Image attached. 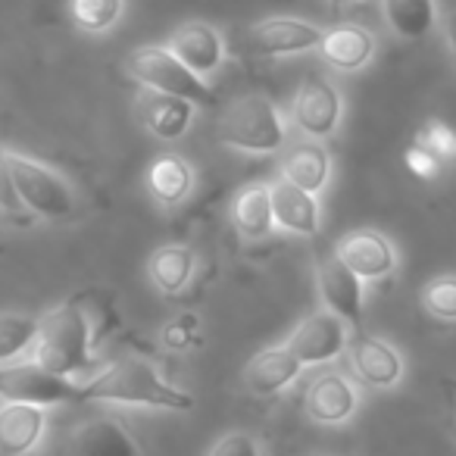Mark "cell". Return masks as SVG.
Returning <instances> with one entry per match:
<instances>
[{"label":"cell","instance_id":"2","mask_svg":"<svg viewBox=\"0 0 456 456\" xmlns=\"http://www.w3.org/2000/svg\"><path fill=\"white\" fill-rule=\"evenodd\" d=\"M35 362L60 379H72L91 362V329L78 306H60L41 319Z\"/></svg>","mask_w":456,"mask_h":456},{"label":"cell","instance_id":"28","mask_svg":"<svg viewBox=\"0 0 456 456\" xmlns=\"http://www.w3.org/2000/svg\"><path fill=\"white\" fill-rule=\"evenodd\" d=\"M422 304L431 316L456 322V275H437L425 285Z\"/></svg>","mask_w":456,"mask_h":456},{"label":"cell","instance_id":"10","mask_svg":"<svg viewBox=\"0 0 456 456\" xmlns=\"http://www.w3.org/2000/svg\"><path fill=\"white\" fill-rule=\"evenodd\" d=\"M335 254L341 256L344 266H347L354 275H360L362 281L385 279V275H391L394 266H397L394 244L387 241L385 235L372 232V228H360V232H354V235L341 238Z\"/></svg>","mask_w":456,"mask_h":456},{"label":"cell","instance_id":"13","mask_svg":"<svg viewBox=\"0 0 456 456\" xmlns=\"http://www.w3.org/2000/svg\"><path fill=\"white\" fill-rule=\"evenodd\" d=\"M169 51L200 78H209L225 60L219 32L213 26H207V22H184L169 38Z\"/></svg>","mask_w":456,"mask_h":456},{"label":"cell","instance_id":"1","mask_svg":"<svg viewBox=\"0 0 456 456\" xmlns=\"http://www.w3.org/2000/svg\"><path fill=\"white\" fill-rule=\"evenodd\" d=\"M78 400H103V403H126V406H151V410L188 412L194 397L188 391L172 387L157 369L141 356L107 366L101 375L78 385Z\"/></svg>","mask_w":456,"mask_h":456},{"label":"cell","instance_id":"33","mask_svg":"<svg viewBox=\"0 0 456 456\" xmlns=\"http://www.w3.org/2000/svg\"><path fill=\"white\" fill-rule=\"evenodd\" d=\"M0 209H4V213H20L22 209L20 191H16L13 172H10L7 153L4 151H0Z\"/></svg>","mask_w":456,"mask_h":456},{"label":"cell","instance_id":"30","mask_svg":"<svg viewBox=\"0 0 456 456\" xmlns=\"http://www.w3.org/2000/svg\"><path fill=\"white\" fill-rule=\"evenodd\" d=\"M197 341H200V319H197L194 313H182L178 319L166 322V329H163V347L166 350L182 354V350L194 347Z\"/></svg>","mask_w":456,"mask_h":456},{"label":"cell","instance_id":"14","mask_svg":"<svg viewBox=\"0 0 456 456\" xmlns=\"http://www.w3.org/2000/svg\"><path fill=\"white\" fill-rule=\"evenodd\" d=\"M45 406L4 400L0 403V456L32 453L45 435Z\"/></svg>","mask_w":456,"mask_h":456},{"label":"cell","instance_id":"9","mask_svg":"<svg viewBox=\"0 0 456 456\" xmlns=\"http://www.w3.org/2000/svg\"><path fill=\"white\" fill-rule=\"evenodd\" d=\"M322 28L313 22L294 20V16H273L250 28V45L263 57H291V53H306L322 45Z\"/></svg>","mask_w":456,"mask_h":456},{"label":"cell","instance_id":"20","mask_svg":"<svg viewBox=\"0 0 456 456\" xmlns=\"http://www.w3.org/2000/svg\"><path fill=\"white\" fill-rule=\"evenodd\" d=\"M319 47H322V57L329 60L335 69L356 72L372 60L375 38H372V32H366L362 26H338L322 35V45Z\"/></svg>","mask_w":456,"mask_h":456},{"label":"cell","instance_id":"26","mask_svg":"<svg viewBox=\"0 0 456 456\" xmlns=\"http://www.w3.org/2000/svg\"><path fill=\"white\" fill-rule=\"evenodd\" d=\"M41 319L26 313H0V366L13 362L16 356L32 354L38 341Z\"/></svg>","mask_w":456,"mask_h":456},{"label":"cell","instance_id":"4","mask_svg":"<svg viewBox=\"0 0 456 456\" xmlns=\"http://www.w3.org/2000/svg\"><path fill=\"white\" fill-rule=\"evenodd\" d=\"M128 72L138 78L144 88H151L153 94H169L182 97L191 103H207L213 101L207 88V78L194 76L169 47L144 45L128 57Z\"/></svg>","mask_w":456,"mask_h":456},{"label":"cell","instance_id":"16","mask_svg":"<svg viewBox=\"0 0 456 456\" xmlns=\"http://www.w3.org/2000/svg\"><path fill=\"white\" fill-rule=\"evenodd\" d=\"M269 197H273L275 225H281L285 232H294V235H316L319 225H322L316 194L297 188L288 178H279L275 184H269Z\"/></svg>","mask_w":456,"mask_h":456},{"label":"cell","instance_id":"31","mask_svg":"<svg viewBox=\"0 0 456 456\" xmlns=\"http://www.w3.org/2000/svg\"><path fill=\"white\" fill-rule=\"evenodd\" d=\"M209 456H260V444L244 431H232L209 450Z\"/></svg>","mask_w":456,"mask_h":456},{"label":"cell","instance_id":"25","mask_svg":"<svg viewBox=\"0 0 456 456\" xmlns=\"http://www.w3.org/2000/svg\"><path fill=\"white\" fill-rule=\"evenodd\" d=\"M194 275V254L184 244H166L151 256V279L163 294H178Z\"/></svg>","mask_w":456,"mask_h":456},{"label":"cell","instance_id":"29","mask_svg":"<svg viewBox=\"0 0 456 456\" xmlns=\"http://www.w3.org/2000/svg\"><path fill=\"white\" fill-rule=\"evenodd\" d=\"M416 144L422 151H428L435 159L441 163H453L456 159V132L450 126H444L441 119H428L422 128H419V138Z\"/></svg>","mask_w":456,"mask_h":456},{"label":"cell","instance_id":"22","mask_svg":"<svg viewBox=\"0 0 456 456\" xmlns=\"http://www.w3.org/2000/svg\"><path fill=\"white\" fill-rule=\"evenodd\" d=\"M194 119V103L169 94H151L144 101V122L159 141H175L188 132Z\"/></svg>","mask_w":456,"mask_h":456},{"label":"cell","instance_id":"3","mask_svg":"<svg viewBox=\"0 0 456 456\" xmlns=\"http://www.w3.org/2000/svg\"><path fill=\"white\" fill-rule=\"evenodd\" d=\"M288 128L279 107L263 94L238 97L219 119V141L244 153H275L285 147Z\"/></svg>","mask_w":456,"mask_h":456},{"label":"cell","instance_id":"18","mask_svg":"<svg viewBox=\"0 0 456 456\" xmlns=\"http://www.w3.org/2000/svg\"><path fill=\"white\" fill-rule=\"evenodd\" d=\"M300 369L304 366H300L297 356H294L285 344H279V347L263 350L260 356L250 360V366L244 369V385H248V391L256 394V397H273V394L285 391V387L297 379Z\"/></svg>","mask_w":456,"mask_h":456},{"label":"cell","instance_id":"34","mask_svg":"<svg viewBox=\"0 0 456 456\" xmlns=\"http://www.w3.org/2000/svg\"><path fill=\"white\" fill-rule=\"evenodd\" d=\"M444 35H447L450 51L456 53V10H450V13L444 16Z\"/></svg>","mask_w":456,"mask_h":456},{"label":"cell","instance_id":"15","mask_svg":"<svg viewBox=\"0 0 456 456\" xmlns=\"http://www.w3.org/2000/svg\"><path fill=\"white\" fill-rule=\"evenodd\" d=\"M69 456H141V450L119 419L97 416L76 428Z\"/></svg>","mask_w":456,"mask_h":456},{"label":"cell","instance_id":"8","mask_svg":"<svg viewBox=\"0 0 456 456\" xmlns=\"http://www.w3.org/2000/svg\"><path fill=\"white\" fill-rule=\"evenodd\" d=\"M291 122L306 138H329L341 122V94L325 78H306L291 97Z\"/></svg>","mask_w":456,"mask_h":456},{"label":"cell","instance_id":"5","mask_svg":"<svg viewBox=\"0 0 456 456\" xmlns=\"http://www.w3.org/2000/svg\"><path fill=\"white\" fill-rule=\"evenodd\" d=\"M7 153L10 172H13L16 191H20V200L26 209L45 216V219H63L76 209V191L69 188L60 172L47 169L45 163L26 157V153L4 151Z\"/></svg>","mask_w":456,"mask_h":456},{"label":"cell","instance_id":"17","mask_svg":"<svg viewBox=\"0 0 456 456\" xmlns=\"http://www.w3.org/2000/svg\"><path fill=\"white\" fill-rule=\"evenodd\" d=\"M356 410V387L344 375L322 372L306 387V412L322 425H341Z\"/></svg>","mask_w":456,"mask_h":456},{"label":"cell","instance_id":"6","mask_svg":"<svg viewBox=\"0 0 456 456\" xmlns=\"http://www.w3.org/2000/svg\"><path fill=\"white\" fill-rule=\"evenodd\" d=\"M0 400H16V403H69L78 400V385L72 379L41 369L38 362H20V366H0Z\"/></svg>","mask_w":456,"mask_h":456},{"label":"cell","instance_id":"21","mask_svg":"<svg viewBox=\"0 0 456 456\" xmlns=\"http://www.w3.org/2000/svg\"><path fill=\"white\" fill-rule=\"evenodd\" d=\"M232 219H235L238 232L244 238H266L275 228V216H273V197H269L266 184H250L232 203Z\"/></svg>","mask_w":456,"mask_h":456},{"label":"cell","instance_id":"23","mask_svg":"<svg viewBox=\"0 0 456 456\" xmlns=\"http://www.w3.org/2000/svg\"><path fill=\"white\" fill-rule=\"evenodd\" d=\"M191 184H194V172L184 163L182 157H159L157 163L147 169V188H151L153 200L159 203H182L191 194Z\"/></svg>","mask_w":456,"mask_h":456},{"label":"cell","instance_id":"35","mask_svg":"<svg viewBox=\"0 0 456 456\" xmlns=\"http://www.w3.org/2000/svg\"><path fill=\"white\" fill-rule=\"evenodd\" d=\"M338 4H356V0H338Z\"/></svg>","mask_w":456,"mask_h":456},{"label":"cell","instance_id":"32","mask_svg":"<svg viewBox=\"0 0 456 456\" xmlns=\"http://www.w3.org/2000/svg\"><path fill=\"white\" fill-rule=\"evenodd\" d=\"M403 163H406V169H410L416 178H422V182H431V178H437V175H441V166H444L441 159H435L428 151H422L419 144L406 151Z\"/></svg>","mask_w":456,"mask_h":456},{"label":"cell","instance_id":"24","mask_svg":"<svg viewBox=\"0 0 456 456\" xmlns=\"http://www.w3.org/2000/svg\"><path fill=\"white\" fill-rule=\"evenodd\" d=\"M381 10L387 26L406 41L425 38L437 20L435 0H381Z\"/></svg>","mask_w":456,"mask_h":456},{"label":"cell","instance_id":"19","mask_svg":"<svg viewBox=\"0 0 456 456\" xmlns=\"http://www.w3.org/2000/svg\"><path fill=\"white\" fill-rule=\"evenodd\" d=\"M331 175V159L329 151L319 144L316 138L310 141H297L285 151L281 157V178H288L297 188L310 191V194H319V191L329 184Z\"/></svg>","mask_w":456,"mask_h":456},{"label":"cell","instance_id":"12","mask_svg":"<svg viewBox=\"0 0 456 456\" xmlns=\"http://www.w3.org/2000/svg\"><path fill=\"white\" fill-rule=\"evenodd\" d=\"M319 294H322L325 306L335 316H341L347 325L362 322V279L354 275L341 263V256L331 254L325 260H319Z\"/></svg>","mask_w":456,"mask_h":456},{"label":"cell","instance_id":"7","mask_svg":"<svg viewBox=\"0 0 456 456\" xmlns=\"http://www.w3.org/2000/svg\"><path fill=\"white\" fill-rule=\"evenodd\" d=\"M347 341V322L331 310H319L291 331L285 347L297 356L300 366H319V362H329L338 354H344Z\"/></svg>","mask_w":456,"mask_h":456},{"label":"cell","instance_id":"27","mask_svg":"<svg viewBox=\"0 0 456 456\" xmlns=\"http://www.w3.org/2000/svg\"><path fill=\"white\" fill-rule=\"evenodd\" d=\"M122 16V0H72V20L88 32H103Z\"/></svg>","mask_w":456,"mask_h":456},{"label":"cell","instance_id":"11","mask_svg":"<svg viewBox=\"0 0 456 456\" xmlns=\"http://www.w3.org/2000/svg\"><path fill=\"white\" fill-rule=\"evenodd\" d=\"M347 360L356 379L366 381L369 387H394L403 379V360L387 341L372 335H356L347 341Z\"/></svg>","mask_w":456,"mask_h":456}]
</instances>
